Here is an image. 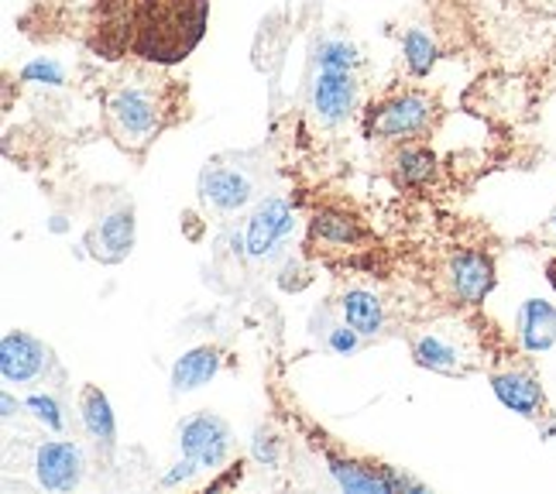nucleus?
<instances>
[{"label":"nucleus","instance_id":"17","mask_svg":"<svg viewBox=\"0 0 556 494\" xmlns=\"http://www.w3.org/2000/svg\"><path fill=\"white\" fill-rule=\"evenodd\" d=\"M79 419H83V429H87V436L97 446H103V454L111 457V449H114V413H111V402H106V395L97 389V384H83Z\"/></svg>","mask_w":556,"mask_h":494},{"label":"nucleus","instance_id":"11","mask_svg":"<svg viewBox=\"0 0 556 494\" xmlns=\"http://www.w3.org/2000/svg\"><path fill=\"white\" fill-rule=\"evenodd\" d=\"M176 436H179L182 457L197 470H217L233 454L230 426L220 416H213V413H197V416L182 419Z\"/></svg>","mask_w":556,"mask_h":494},{"label":"nucleus","instance_id":"2","mask_svg":"<svg viewBox=\"0 0 556 494\" xmlns=\"http://www.w3.org/2000/svg\"><path fill=\"white\" fill-rule=\"evenodd\" d=\"M103 131L121 152L141 159L155 138L182 114V90L176 79L162 76L152 62H135L103 83L100 93Z\"/></svg>","mask_w":556,"mask_h":494},{"label":"nucleus","instance_id":"9","mask_svg":"<svg viewBox=\"0 0 556 494\" xmlns=\"http://www.w3.org/2000/svg\"><path fill=\"white\" fill-rule=\"evenodd\" d=\"M375 248V233L357 213L327 206L309 220V251L319 257H357Z\"/></svg>","mask_w":556,"mask_h":494},{"label":"nucleus","instance_id":"14","mask_svg":"<svg viewBox=\"0 0 556 494\" xmlns=\"http://www.w3.org/2000/svg\"><path fill=\"white\" fill-rule=\"evenodd\" d=\"M361 103V79L344 69H324L313 83V114L319 124H344Z\"/></svg>","mask_w":556,"mask_h":494},{"label":"nucleus","instance_id":"7","mask_svg":"<svg viewBox=\"0 0 556 494\" xmlns=\"http://www.w3.org/2000/svg\"><path fill=\"white\" fill-rule=\"evenodd\" d=\"M433 289L446 306L478 309L495 289V257L481 248H451L440 254Z\"/></svg>","mask_w":556,"mask_h":494},{"label":"nucleus","instance_id":"23","mask_svg":"<svg viewBox=\"0 0 556 494\" xmlns=\"http://www.w3.org/2000/svg\"><path fill=\"white\" fill-rule=\"evenodd\" d=\"M324 343H327V347H330L333 354H354L365 340H361V337L344 324V319H340V313H337V319H327V324H324Z\"/></svg>","mask_w":556,"mask_h":494},{"label":"nucleus","instance_id":"10","mask_svg":"<svg viewBox=\"0 0 556 494\" xmlns=\"http://www.w3.org/2000/svg\"><path fill=\"white\" fill-rule=\"evenodd\" d=\"M295 220H292V210L282 197H268L258 206L251 210V217L244 224V257L251 265H268L271 257L282 251V244L292 238Z\"/></svg>","mask_w":556,"mask_h":494},{"label":"nucleus","instance_id":"16","mask_svg":"<svg viewBox=\"0 0 556 494\" xmlns=\"http://www.w3.org/2000/svg\"><path fill=\"white\" fill-rule=\"evenodd\" d=\"M384 172L399 189H419L437 176V155L426 141L392 144L384 152Z\"/></svg>","mask_w":556,"mask_h":494},{"label":"nucleus","instance_id":"8","mask_svg":"<svg viewBox=\"0 0 556 494\" xmlns=\"http://www.w3.org/2000/svg\"><path fill=\"white\" fill-rule=\"evenodd\" d=\"M0 375H4L8 384H31V389L62 381V368L52 347H46V343L25 330L4 333V343H0Z\"/></svg>","mask_w":556,"mask_h":494},{"label":"nucleus","instance_id":"19","mask_svg":"<svg viewBox=\"0 0 556 494\" xmlns=\"http://www.w3.org/2000/svg\"><path fill=\"white\" fill-rule=\"evenodd\" d=\"M220 364H224V354L217 347H197V351H189L186 357L176 360V368H173V392L182 395V392L200 389V384H206L213 375L220 371Z\"/></svg>","mask_w":556,"mask_h":494},{"label":"nucleus","instance_id":"5","mask_svg":"<svg viewBox=\"0 0 556 494\" xmlns=\"http://www.w3.org/2000/svg\"><path fill=\"white\" fill-rule=\"evenodd\" d=\"M488 378L495 395L508 405L511 413H519L532 422H549V402L540 384V371L532 364L526 347L498 340V347L488 357Z\"/></svg>","mask_w":556,"mask_h":494},{"label":"nucleus","instance_id":"13","mask_svg":"<svg viewBox=\"0 0 556 494\" xmlns=\"http://www.w3.org/2000/svg\"><path fill=\"white\" fill-rule=\"evenodd\" d=\"M135 244V210L131 200L117 203L114 210H106L103 217H97V224L87 230V251L90 257L103 265H117L131 254Z\"/></svg>","mask_w":556,"mask_h":494},{"label":"nucleus","instance_id":"20","mask_svg":"<svg viewBox=\"0 0 556 494\" xmlns=\"http://www.w3.org/2000/svg\"><path fill=\"white\" fill-rule=\"evenodd\" d=\"M402 49H405V62H409V73L413 76H426L433 62H437L433 38L426 35V31H419V28H413L409 35H405V46Z\"/></svg>","mask_w":556,"mask_h":494},{"label":"nucleus","instance_id":"26","mask_svg":"<svg viewBox=\"0 0 556 494\" xmlns=\"http://www.w3.org/2000/svg\"><path fill=\"white\" fill-rule=\"evenodd\" d=\"M546 275H549V282H553V289H556V257L546 265Z\"/></svg>","mask_w":556,"mask_h":494},{"label":"nucleus","instance_id":"18","mask_svg":"<svg viewBox=\"0 0 556 494\" xmlns=\"http://www.w3.org/2000/svg\"><path fill=\"white\" fill-rule=\"evenodd\" d=\"M556 340V309L540 303V299H529L519 309V343L529 354H540L553 347Z\"/></svg>","mask_w":556,"mask_h":494},{"label":"nucleus","instance_id":"4","mask_svg":"<svg viewBox=\"0 0 556 494\" xmlns=\"http://www.w3.org/2000/svg\"><path fill=\"white\" fill-rule=\"evenodd\" d=\"M440 121V100L430 90L419 86H405L389 97H381L371 103V111L365 117V135L378 144H409L422 141L433 131Z\"/></svg>","mask_w":556,"mask_h":494},{"label":"nucleus","instance_id":"24","mask_svg":"<svg viewBox=\"0 0 556 494\" xmlns=\"http://www.w3.org/2000/svg\"><path fill=\"white\" fill-rule=\"evenodd\" d=\"M519 4L532 14H543V17H556V0H519Z\"/></svg>","mask_w":556,"mask_h":494},{"label":"nucleus","instance_id":"22","mask_svg":"<svg viewBox=\"0 0 556 494\" xmlns=\"http://www.w3.org/2000/svg\"><path fill=\"white\" fill-rule=\"evenodd\" d=\"M25 409L41 426H46V429H52V433H62V429H66V413H62V402L52 392H35V395H28Z\"/></svg>","mask_w":556,"mask_h":494},{"label":"nucleus","instance_id":"25","mask_svg":"<svg viewBox=\"0 0 556 494\" xmlns=\"http://www.w3.org/2000/svg\"><path fill=\"white\" fill-rule=\"evenodd\" d=\"M543 238L556 248V206H553V213H549V220L543 224Z\"/></svg>","mask_w":556,"mask_h":494},{"label":"nucleus","instance_id":"21","mask_svg":"<svg viewBox=\"0 0 556 494\" xmlns=\"http://www.w3.org/2000/svg\"><path fill=\"white\" fill-rule=\"evenodd\" d=\"M319 66L354 73L361 66V52L351 46V41H344V38H327L324 46H319Z\"/></svg>","mask_w":556,"mask_h":494},{"label":"nucleus","instance_id":"3","mask_svg":"<svg viewBox=\"0 0 556 494\" xmlns=\"http://www.w3.org/2000/svg\"><path fill=\"white\" fill-rule=\"evenodd\" d=\"M409 351L419 368L446 378L475 375L484 368V357H491L484 327L470 324L467 316H440L433 324L416 327L409 333Z\"/></svg>","mask_w":556,"mask_h":494},{"label":"nucleus","instance_id":"1","mask_svg":"<svg viewBox=\"0 0 556 494\" xmlns=\"http://www.w3.org/2000/svg\"><path fill=\"white\" fill-rule=\"evenodd\" d=\"M210 0H121L117 11L103 14L97 49L131 52L138 62L173 66L200 46L206 31Z\"/></svg>","mask_w":556,"mask_h":494},{"label":"nucleus","instance_id":"15","mask_svg":"<svg viewBox=\"0 0 556 494\" xmlns=\"http://www.w3.org/2000/svg\"><path fill=\"white\" fill-rule=\"evenodd\" d=\"M83 449L73 440H46L35 449V478L46 491H73L83 481Z\"/></svg>","mask_w":556,"mask_h":494},{"label":"nucleus","instance_id":"6","mask_svg":"<svg viewBox=\"0 0 556 494\" xmlns=\"http://www.w3.org/2000/svg\"><path fill=\"white\" fill-rule=\"evenodd\" d=\"M254 155H220L200 172V203L213 217L244 213L262 197V168L251 165Z\"/></svg>","mask_w":556,"mask_h":494},{"label":"nucleus","instance_id":"12","mask_svg":"<svg viewBox=\"0 0 556 494\" xmlns=\"http://www.w3.org/2000/svg\"><path fill=\"white\" fill-rule=\"evenodd\" d=\"M340 319L361 337V340H381L392 330V303L378 286L371 282H351L337 295Z\"/></svg>","mask_w":556,"mask_h":494}]
</instances>
